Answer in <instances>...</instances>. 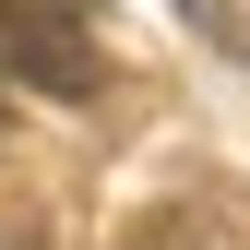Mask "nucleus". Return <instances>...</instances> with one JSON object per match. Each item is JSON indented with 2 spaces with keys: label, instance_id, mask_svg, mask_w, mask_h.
Listing matches in <instances>:
<instances>
[{
  "label": "nucleus",
  "instance_id": "7ed1b4c3",
  "mask_svg": "<svg viewBox=\"0 0 250 250\" xmlns=\"http://www.w3.org/2000/svg\"><path fill=\"white\" fill-rule=\"evenodd\" d=\"M179 12H191V24H203L227 60H250V0H179Z\"/></svg>",
  "mask_w": 250,
  "mask_h": 250
},
{
  "label": "nucleus",
  "instance_id": "f03ea898",
  "mask_svg": "<svg viewBox=\"0 0 250 250\" xmlns=\"http://www.w3.org/2000/svg\"><path fill=\"white\" fill-rule=\"evenodd\" d=\"M131 250H250V227L227 203H155L143 227H131Z\"/></svg>",
  "mask_w": 250,
  "mask_h": 250
},
{
  "label": "nucleus",
  "instance_id": "f257e3e1",
  "mask_svg": "<svg viewBox=\"0 0 250 250\" xmlns=\"http://www.w3.org/2000/svg\"><path fill=\"white\" fill-rule=\"evenodd\" d=\"M0 83L96 96V24H83V0H0Z\"/></svg>",
  "mask_w": 250,
  "mask_h": 250
}]
</instances>
